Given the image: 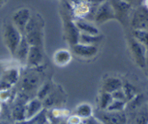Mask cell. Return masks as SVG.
Masks as SVG:
<instances>
[{"instance_id": "cell-37", "label": "cell", "mask_w": 148, "mask_h": 124, "mask_svg": "<svg viewBox=\"0 0 148 124\" xmlns=\"http://www.w3.org/2000/svg\"><path fill=\"white\" fill-rule=\"evenodd\" d=\"M1 112H2V108H1V107H0V113H1Z\"/></svg>"}, {"instance_id": "cell-13", "label": "cell", "mask_w": 148, "mask_h": 124, "mask_svg": "<svg viewBox=\"0 0 148 124\" xmlns=\"http://www.w3.org/2000/svg\"><path fill=\"white\" fill-rule=\"evenodd\" d=\"M30 47L31 45L28 44L25 36L23 35L15 53V56L16 57L18 60H20L21 62H26Z\"/></svg>"}, {"instance_id": "cell-21", "label": "cell", "mask_w": 148, "mask_h": 124, "mask_svg": "<svg viewBox=\"0 0 148 124\" xmlns=\"http://www.w3.org/2000/svg\"><path fill=\"white\" fill-rule=\"evenodd\" d=\"M93 109L89 104L83 103L79 105L76 109V115L82 119H86L92 116Z\"/></svg>"}, {"instance_id": "cell-4", "label": "cell", "mask_w": 148, "mask_h": 124, "mask_svg": "<svg viewBox=\"0 0 148 124\" xmlns=\"http://www.w3.org/2000/svg\"><path fill=\"white\" fill-rule=\"evenodd\" d=\"M130 47L132 53L138 66L142 68H145L147 65L146 56L147 47L138 42L134 38H132L131 40Z\"/></svg>"}, {"instance_id": "cell-25", "label": "cell", "mask_w": 148, "mask_h": 124, "mask_svg": "<svg viewBox=\"0 0 148 124\" xmlns=\"http://www.w3.org/2000/svg\"><path fill=\"white\" fill-rule=\"evenodd\" d=\"M134 38L143 45L146 47H148V31L146 30L134 29Z\"/></svg>"}, {"instance_id": "cell-34", "label": "cell", "mask_w": 148, "mask_h": 124, "mask_svg": "<svg viewBox=\"0 0 148 124\" xmlns=\"http://www.w3.org/2000/svg\"><path fill=\"white\" fill-rule=\"evenodd\" d=\"M123 1L126 2H127V3L131 4V3H132V2H133L134 1V0H123Z\"/></svg>"}, {"instance_id": "cell-7", "label": "cell", "mask_w": 148, "mask_h": 124, "mask_svg": "<svg viewBox=\"0 0 148 124\" xmlns=\"http://www.w3.org/2000/svg\"><path fill=\"white\" fill-rule=\"evenodd\" d=\"M20 73L18 69L11 68L4 73L0 78V92L10 90L19 80Z\"/></svg>"}, {"instance_id": "cell-29", "label": "cell", "mask_w": 148, "mask_h": 124, "mask_svg": "<svg viewBox=\"0 0 148 124\" xmlns=\"http://www.w3.org/2000/svg\"><path fill=\"white\" fill-rule=\"evenodd\" d=\"M112 97H113V99H117V100H122V101H126V96H125V94L123 92V89H120L116 90V92H113V93L111 94Z\"/></svg>"}, {"instance_id": "cell-22", "label": "cell", "mask_w": 148, "mask_h": 124, "mask_svg": "<svg viewBox=\"0 0 148 124\" xmlns=\"http://www.w3.org/2000/svg\"><path fill=\"white\" fill-rule=\"evenodd\" d=\"M54 60H55V63L61 65V66H63L71 61V55L68 51L62 49V50L58 51L55 54Z\"/></svg>"}, {"instance_id": "cell-35", "label": "cell", "mask_w": 148, "mask_h": 124, "mask_svg": "<svg viewBox=\"0 0 148 124\" xmlns=\"http://www.w3.org/2000/svg\"><path fill=\"white\" fill-rule=\"evenodd\" d=\"M146 63H147V65H148V50L147 51V56H146Z\"/></svg>"}, {"instance_id": "cell-19", "label": "cell", "mask_w": 148, "mask_h": 124, "mask_svg": "<svg viewBox=\"0 0 148 124\" xmlns=\"http://www.w3.org/2000/svg\"><path fill=\"white\" fill-rule=\"evenodd\" d=\"M145 97L142 94H138L133 99L128 101L126 103V110L130 112H136L139 108L143 106Z\"/></svg>"}, {"instance_id": "cell-38", "label": "cell", "mask_w": 148, "mask_h": 124, "mask_svg": "<svg viewBox=\"0 0 148 124\" xmlns=\"http://www.w3.org/2000/svg\"><path fill=\"white\" fill-rule=\"evenodd\" d=\"M147 109H148V102H147Z\"/></svg>"}, {"instance_id": "cell-24", "label": "cell", "mask_w": 148, "mask_h": 124, "mask_svg": "<svg viewBox=\"0 0 148 124\" xmlns=\"http://www.w3.org/2000/svg\"><path fill=\"white\" fill-rule=\"evenodd\" d=\"M134 124H148V109L147 105L142 106L136 112Z\"/></svg>"}, {"instance_id": "cell-17", "label": "cell", "mask_w": 148, "mask_h": 124, "mask_svg": "<svg viewBox=\"0 0 148 124\" xmlns=\"http://www.w3.org/2000/svg\"><path fill=\"white\" fill-rule=\"evenodd\" d=\"M110 2L114 10L116 17H123L126 15L130 10L131 4L127 3L123 0H110Z\"/></svg>"}, {"instance_id": "cell-36", "label": "cell", "mask_w": 148, "mask_h": 124, "mask_svg": "<svg viewBox=\"0 0 148 124\" xmlns=\"http://www.w3.org/2000/svg\"><path fill=\"white\" fill-rule=\"evenodd\" d=\"M145 7H147V8H148V0H147L146 1V6Z\"/></svg>"}, {"instance_id": "cell-9", "label": "cell", "mask_w": 148, "mask_h": 124, "mask_svg": "<svg viewBox=\"0 0 148 124\" xmlns=\"http://www.w3.org/2000/svg\"><path fill=\"white\" fill-rule=\"evenodd\" d=\"M72 47L73 52L81 58H90L98 53V48L96 45H87L78 43Z\"/></svg>"}, {"instance_id": "cell-32", "label": "cell", "mask_w": 148, "mask_h": 124, "mask_svg": "<svg viewBox=\"0 0 148 124\" xmlns=\"http://www.w3.org/2000/svg\"><path fill=\"white\" fill-rule=\"evenodd\" d=\"M15 124H29L28 121H20V122H16Z\"/></svg>"}, {"instance_id": "cell-15", "label": "cell", "mask_w": 148, "mask_h": 124, "mask_svg": "<svg viewBox=\"0 0 148 124\" xmlns=\"http://www.w3.org/2000/svg\"><path fill=\"white\" fill-rule=\"evenodd\" d=\"M66 32L68 41L72 46L79 43V38L81 32L75 24V22L68 21L67 23Z\"/></svg>"}, {"instance_id": "cell-2", "label": "cell", "mask_w": 148, "mask_h": 124, "mask_svg": "<svg viewBox=\"0 0 148 124\" xmlns=\"http://www.w3.org/2000/svg\"><path fill=\"white\" fill-rule=\"evenodd\" d=\"M96 118L102 124H127V115L125 111L110 112L102 110L97 114Z\"/></svg>"}, {"instance_id": "cell-14", "label": "cell", "mask_w": 148, "mask_h": 124, "mask_svg": "<svg viewBox=\"0 0 148 124\" xmlns=\"http://www.w3.org/2000/svg\"><path fill=\"white\" fill-rule=\"evenodd\" d=\"M75 24L78 27L80 32L90 34V35H99V31L97 27H96L94 24L91 23L89 21H85L84 19L76 20L75 21Z\"/></svg>"}, {"instance_id": "cell-23", "label": "cell", "mask_w": 148, "mask_h": 124, "mask_svg": "<svg viewBox=\"0 0 148 124\" xmlns=\"http://www.w3.org/2000/svg\"><path fill=\"white\" fill-rule=\"evenodd\" d=\"M122 89H123V92H124L127 102L133 99L136 95H138L136 87L133 84L129 82V81H124V82H123Z\"/></svg>"}, {"instance_id": "cell-30", "label": "cell", "mask_w": 148, "mask_h": 124, "mask_svg": "<svg viewBox=\"0 0 148 124\" xmlns=\"http://www.w3.org/2000/svg\"><path fill=\"white\" fill-rule=\"evenodd\" d=\"M82 122V118L76 115L70 117L69 119L68 120V124H80Z\"/></svg>"}, {"instance_id": "cell-3", "label": "cell", "mask_w": 148, "mask_h": 124, "mask_svg": "<svg viewBox=\"0 0 148 124\" xmlns=\"http://www.w3.org/2000/svg\"><path fill=\"white\" fill-rule=\"evenodd\" d=\"M115 18H116V14L110 2L104 1L98 5L94 16V19L97 23H102Z\"/></svg>"}, {"instance_id": "cell-6", "label": "cell", "mask_w": 148, "mask_h": 124, "mask_svg": "<svg viewBox=\"0 0 148 124\" xmlns=\"http://www.w3.org/2000/svg\"><path fill=\"white\" fill-rule=\"evenodd\" d=\"M31 17V12L27 8H21V9L17 10L12 15V23L21 31L23 35H24L25 26L29 21Z\"/></svg>"}, {"instance_id": "cell-8", "label": "cell", "mask_w": 148, "mask_h": 124, "mask_svg": "<svg viewBox=\"0 0 148 124\" xmlns=\"http://www.w3.org/2000/svg\"><path fill=\"white\" fill-rule=\"evenodd\" d=\"M40 78L36 73H28L23 78L21 83V90L24 93L31 92L39 87Z\"/></svg>"}, {"instance_id": "cell-26", "label": "cell", "mask_w": 148, "mask_h": 124, "mask_svg": "<svg viewBox=\"0 0 148 124\" xmlns=\"http://www.w3.org/2000/svg\"><path fill=\"white\" fill-rule=\"evenodd\" d=\"M113 100V97H112L111 94L105 92H102H102H101L100 95L99 97V108L102 110H105Z\"/></svg>"}, {"instance_id": "cell-33", "label": "cell", "mask_w": 148, "mask_h": 124, "mask_svg": "<svg viewBox=\"0 0 148 124\" xmlns=\"http://www.w3.org/2000/svg\"><path fill=\"white\" fill-rule=\"evenodd\" d=\"M0 124H9L6 121H0Z\"/></svg>"}, {"instance_id": "cell-11", "label": "cell", "mask_w": 148, "mask_h": 124, "mask_svg": "<svg viewBox=\"0 0 148 124\" xmlns=\"http://www.w3.org/2000/svg\"><path fill=\"white\" fill-rule=\"evenodd\" d=\"M43 102L38 98L29 101L25 105V117L26 121L32 119L43 110Z\"/></svg>"}, {"instance_id": "cell-20", "label": "cell", "mask_w": 148, "mask_h": 124, "mask_svg": "<svg viewBox=\"0 0 148 124\" xmlns=\"http://www.w3.org/2000/svg\"><path fill=\"white\" fill-rule=\"evenodd\" d=\"M102 39V36L99 35H90L84 33H80L79 38V43L87 45H96Z\"/></svg>"}, {"instance_id": "cell-31", "label": "cell", "mask_w": 148, "mask_h": 124, "mask_svg": "<svg viewBox=\"0 0 148 124\" xmlns=\"http://www.w3.org/2000/svg\"><path fill=\"white\" fill-rule=\"evenodd\" d=\"M84 120L85 121H84V124H98V120L92 116Z\"/></svg>"}, {"instance_id": "cell-16", "label": "cell", "mask_w": 148, "mask_h": 124, "mask_svg": "<svg viewBox=\"0 0 148 124\" xmlns=\"http://www.w3.org/2000/svg\"><path fill=\"white\" fill-rule=\"evenodd\" d=\"M28 44L31 46L42 47V28H37L24 34Z\"/></svg>"}, {"instance_id": "cell-18", "label": "cell", "mask_w": 148, "mask_h": 124, "mask_svg": "<svg viewBox=\"0 0 148 124\" xmlns=\"http://www.w3.org/2000/svg\"><path fill=\"white\" fill-rule=\"evenodd\" d=\"M27 102H23L21 99L15 104L12 110V117L16 122L26 121L25 117V105Z\"/></svg>"}, {"instance_id": "cell-10", "label": "cell", "mask_w": 148, "mask_h": 124, "mask_svg": "<svg viewBox=\"0 0 148 124\" xmlns=\"http://www.w3.org/2000/svg\"><path fill=\"white\" fill-rule=\"evenodd\" d=\"M44 59L43 52L41 47L31 46L26 62L31 67H38L41 65Z\"/></svg>"}, {"instance_id": "cell-1", "label": "cell", "mask_w": 148, "mask_h": 124, "mask_svg": "<svg viewBox=\"0 0 148 124\" xmlns=\"http://www.w3.org/2000/svg\"><path fill=\"white\" fill-rule=\"evenodd\" d=\"M23 34L12 23L5 25L4 30V41L11 55H15V51L22 39Z\"/></svg>"}, {"instance_id": "cell-12", "label": "cell", "mask_w": 148, "mask_h": 124, "mask_svg": "<svg viewBox=\"0 0 148 124\" xmlns=\"http://www.w3.org/2000/svg\"><path fill=\"white\" fill-rule=\"evenodd\" d=\"M123 86V81L117 77H109L102 83V91L112 94L118 89H120Z\"/></svg>"}, {"instance_id": "cell-5", "label": "cell", "mask_w": 148, "mask_h": 124, "mask_svg": "<svg viewBox=\"0 0 148 124\" xmlns=\"http://www.w3.org/2000/svg\"><path fill=\"white\" fill-rule=\"evenodd\" d=\"M132 26L134 29L148 31V8L140 7L134 13L132 20Z\"/></svg>"}, {"instance_id": "cell-28", "label": "cell", "mask_w": 148, "mask_h": 124, "mask_svg": "<svg viewBox=\"0 0 148 124\" xmlns=\"http://www.w3.org/2000/svg\"><path fill=\"white\" fill-rule=\"evenodd\" d=\"M52 92V85L50 83H47L40 86L37 92V98L43 101Z\"/></svg>"}, {"instance_id": "cell-27", "label": "cell", "mask_w": 148, "mask_h": 124, "mask_svg": "<svg viewBox=\"0 0 148 124\" xmlns=\"http://www.w3.org/2000/svg\"><path fill=\"white\" fill-rule=\"evenodd\" d=\"M126 103H127V102H126V101L113 99L105 110L110 111V112H121V111H125Z\"/></svg>"}]
</instances>
